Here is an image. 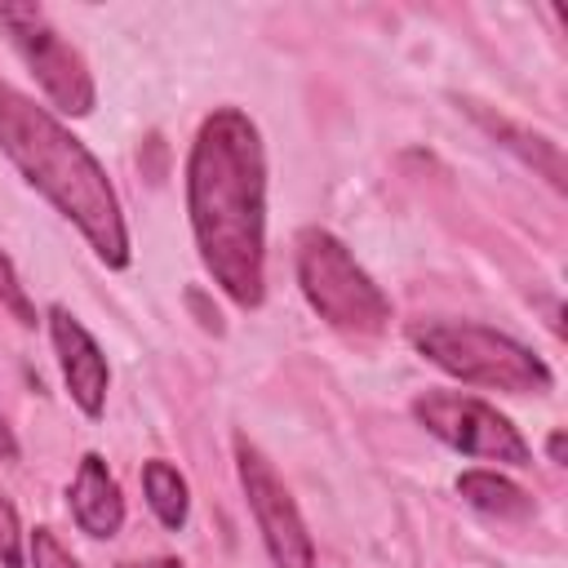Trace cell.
<instances>
[{"instance_id":"6","label":"cell","mask_w":568,"mask_h":568,"mask_svg":"<svg viewBox=\"0 0 568 568\" xmlns=\"http://www.w3.org/2000/svg\"><path fill=\"white\" fill-rule=\"evenodd\" d=\"M413 417L457 453H470V457H484V462H506V466H528L532 462L528 439L493 404H484L475 395L426 390V395L413 399Z\"/></svg>"},{"instance_id":"1","label":"cell","mask_w":568,"mask_h":568,"mask_svg":"<svg viewBox=\"0 0 568 568\" xmlns=\"http://www.w3.org/2000/svg\"><path fill=\"white\" fill-rule=\"evenodd\" d=\"M186 209L200 262L235 306L266 293V160L253 120L235 106L213 111L186 160Z\"/></svg>"},{"instance_id":"9","label":"cell","mask_w":568,"mask_h":568,"mask_svg":"<svg viewBox=\"0 0 568 568\" xmlns=\"http://www.w3.org/2000/svg\"><path fill=\"white\" fill-rule=\"evenodd\" d=\"M71 515L89 537H115L124 524V497L115 475L98 453H84L75 479H71Z\"/></svg>"},{"instance_id":"8","label":"cell","mask_w":568,"mask_h":568,"mask_svg":"<svg viewBox=\"0 0 568 568\" xmlns=\"http://www.w3.org/2000/svg\"><path fill=\"white\" fill-rule=\"evenodd\" d=\"M49 333H53V346H58V359H62V377L71 386V399L80 404V413L98 417L102 404H106V355L98 351V342L89 337V328L67 311V306H53L49 311Z\"/></svg>"},{"instance_id":"5","label":"cell","mask_w":568,"mask_h":568,"mask_svg":"<svg viewBox=\"0 0 568 568\" xmlns=\"http://www.w3.org/2000/svg\"><path fill=\"white\" fill-rule=\"evenodd\" d=\"M0 27L9 31L18 58L40 80L44 98L62 115H89L93 111V75L84 58L53 31L40 4H0Z\"/></svg>"},{"instance_id":"2","label":"cell","mask_w":568,"mask_h":568,"mask_svg":"<svg viewBox=\"0 0 568 568\" xmlns=\"http://www.w3.org/2000/svg\"><path fill=\"white\" fill-rule=\"evenodd\" d=\"M0 151L62 217L80 226V235L106 266L129 262V235L106 169L71 129H62L9 80H0Z\"/></svg>"},{"instance_id":"13","label":"cell","mask_w":568,"mask_h":568,"mask_svg":"<svg viewBox=\"0 0 568 568\" xmlns=\"http://www.w3.org/2000/svg\"><path fill=\"white\" fill-rule=\"evenodd\" d=\"M0 302L13 311V320L18 324H36V306L27 302V293H22V284H18V271H13V262H9V253L0 248Z\"/></svg>"},{"instance_id":"16","label":"cell","mask_w":568,"mask_h":568,"mask_svg":"<svg viewBox=\"0 0 568 568\" xmlns=\"http://www.w3.org/2000/svg\"><path fill=\"white\" fill-rule=\"evenodd\" d=\"M0 457H4V462L18 457V439H13V430L4 426V417H0Z\"/></svg>"},{"instance_id":"7","label":"cell","mask_w":568,"mask_h":568,"mask_svg":"<svg viewBox=\"0 0 568 568\" xmlns=\"http://www.w3.org/2000/svg\"><path fill=\"white\" fill-rule=\"evenodd\" d=\"M235 466H240L244 497L253 506V519L262 528V541H266L275 568H320L311 532H306V524L297 515V501L288 497L284 479L275 475V466L248 439H235Z\"/></svg>"},{"instance_id":"15","label":"cell","mask_w":568,"mask_h":568,"mask_svg":"<svg viewBox=\"0 0 568 568\" xmlns=\"http://www.w3.org/2000/svg\"><path fill=\"white\" fill-rule=\"evenodd\" d=\"M31 568H80V564L58 546V537L49 528H36L31 532Z\"/></svg>"},{"instance_id":"10","label":"cell","mask_w":568,"mask_h":568,"mask_svg":"<svg viewBox=\"0 0 568 568\" xmlns=\"http://www.w3.org/2000/svg\"><path fill=\"white\" fill-rule=\"evenodd\" d=\"M470 115L501 142V146H510V151H519L532 169H541L546 178H550V186L555 191H564V155H559V146L550 142V138H541V133H528L524 124H510L506 115H493V111H484V106H470Z\"/></svg>"},{"instance_id":"18","label":"cell","mask_w":568,"mask_h":568,"mask_svg":"<svg viewBox=\"0 0 568 568\" xmlns=\"http://www.w3.org/2000/svg\"><path fill=\"white\" fill-rule=\"evenodd\" d=\"M124 568H182L178 559H146V564H124Z\"/></svg>"},{"instance_id":"14","label":"cell","mask_w":568,"mask_h":568,"mask_svg":"<svg viewBox=\"0 0 568 568\" xmlns=\"http://www.w3.org/2000/svg\"><path fill=\"white\" fill-rule=\"evenodd\" d=\"M0 564L22 568V528H18V510L9 506L4 493H0Z\"/></svg>"},{"instance_id":"17","label":"cell","mask_w":568,"mask_h":568,"mask_svg":"<svg viewBox=\"0 0 568 568\" xmlns=\"http://www.w3.org/2000/svg\"><path fill=\"white\" fill-rule=\"evenodd\" d=\"M546 448H550V462H564V430H555Z\"/></svg>"},{"instance_id":"12","label":"cell","mask_w":568,"mask_h":568,"mask_svg":"<svg viewBox=\"0 0 568 568\" xmlns=\"http://www.w3.org/2000/svg\"><path fill=\"white\" fill-rule=\"evenodd\" d=\"M142 488H146V501H151V510H155V519L164 528H182L186 524V510H191L186 479L169 462H146L142 466Z\"/></svg>"},{"instance_id":"11","label":"cell","mask_w":568,"mask_h":568,"mask_svg":"<svg viewBox=\"0 0 568 568\" xmlns=\"http://www.w3.org/2000/svg\"><path fill=\"white\" fill-rule=\"evenodd\" d=\"M457 493L475 510H488L497 519H528L532 515V497L519 484H510L506 475H497V470H466L457 479Z\"/></svg>"},{"instance_id":"3","label":"cell","mask_w":568,"mask_h":568,"mask_svg":"<svg viewBox=\"0 0 568 568\" xmlns=\"http://www.w3.org/2000/svg\"><path fill=\"white\" fill-rule=\"evenodd\" d=\"M413 346L444 368L448 377H462L470 386H493L506 395H541L550 390V368L519 346L515 337L488 328V324H470V320H422L413 324Z\"/></svg>"},{"instance_id":"4","label":"cell","mask_w":568,"mask_h":568,"mask_svg":"<svg viewBox=\"0 0 568 568\" xmlns=\"http://www.w3.org/2000/svg\"><path fill=\"white\" fill-rule=\"evenodd\" d=\"M297 284L306 293V302L320 311V320H328L342 333H382L390 320V302L386 293L368 280V271L351 257V248L311 226L297 235Z\"/></svg>"}]
</instances>
